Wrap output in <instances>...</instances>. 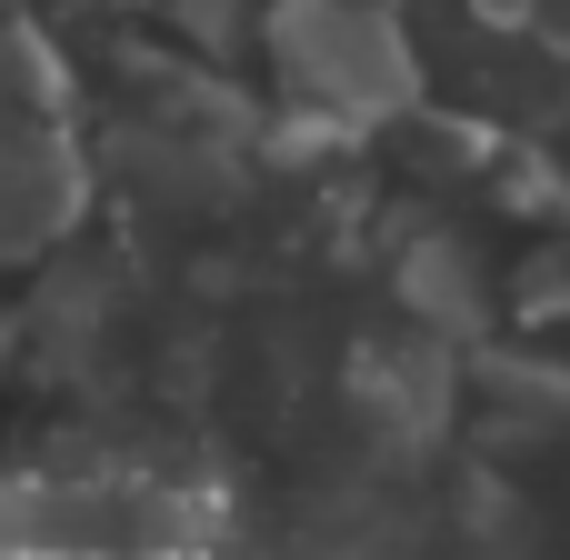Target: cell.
Masks as SVG:
<instances>
[{
	"label": "cell",
	"instance_id": "1",
	"mask_svg": "<svg viewBox=\"0 0 570 560\" xmlns=\"http://www.w3.org/2000/svg\"><path fill=\"white\" fill-rule=\"evenodd\" d=\"M481 10H491V20H521V0H481Z\"/></svg>",
	"mask_w": 570,
	"mask_h": 560
}]
</instances>
